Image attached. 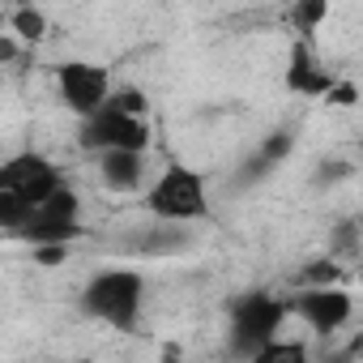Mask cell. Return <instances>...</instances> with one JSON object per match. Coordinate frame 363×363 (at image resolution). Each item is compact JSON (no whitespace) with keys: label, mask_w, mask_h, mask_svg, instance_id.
<instances>
[{"label":"cell","mask_w":363,"mask_h":363,"mask_svg":"<svg viewBox=\"0 0 363 363\" xmlns=\"http://www.w3.org/2000/svg\"><path fill=\"white\" fill-rule=\"evenodd\" d=\"M82 312L116 333H133L145 308V278L137 269H99L82 286Z\"/></svg>","instance_id":"cell-1"},{"label":"cell","mask_w":363,"mask_h":363,"mask_svg":"<svg viewBox=\"0 0 363 363\" xmlns=\"http://www.w3.org/2000/svg\"><path fill=\"white\" fill-rule=\"evenodd\" d=\"M141 206L150 218L167 223V227H189L197 218H206L210 210V189L206 175L189 162H171L154 175V184L141 193Z\"/></svg>","instance_id":"cell-2"},{"label":"cell","mask_w":363,"mask_h":363,"mask_svg":"<svg viewBox=\"0 0 363 363\" xmlns=\"http://www.w3.org/2000/svg\"><path fill=\"white\" fill-rule=\"evenodd\" d=\"M291 316H295V312H291V299H282V295H274V291H244V295L231 299V308H227V342H231V350L244 354V363H248L261 346L278 342V333H282V325H286Z\"/></svg>","instance_id":"cell-3"},{"label":"cell","mask_w":363,"mask_h":363,"mask_svg":"<svg viewBox=\"0 0 363 363\" xmlns=\"http://www.w3.org/2000/svg\"><path fill=\"white\" fill-rule=\"evenodd\" d=\"M56 94L86 124L111 103L116 86H111V73L103 65H94V60H65V65H56Z\"/></svg>","instance_id":"cell-4"},{"label":"cell","mask_w":363,"mask_h":363,"mask_svg":"<svg viewBox=\"0 0 363 363\" xmlns=\"http://www.w3.org/2000/svg\"><path fill=\"white\" fill-rule=\"evenodd\" d=\"M60 189H65L60 167L39 150H22V154L5 158V167H0V193H13L30 206H48Z\"/></svg>","instance_id":"cell-5"},{"label":"cell","mask_w":363,"mask_h":363,"mask_svg":"<svg viewBox=\"0 0 363 363\" xmlns=\"http://www.w3.org/2000/svg\"><path fill=\"white\" fill-rule=\"evenodd\" d=\"M82 150L90 154H107V150H133V154H150L154 128L141 116H120V111H99L94 120L82 124Z\"/></svg>","instance_id":"cell-6"},{"label":"cell","mask_w":363,"mask_h":363,"mask_svg":"<svg viewBox=\"0 0 363 363\" xmlns=\"http://www.w3.org/2000/svg\"><path fill=\"white\" fill-rule=\"evenodd\" d=\"M291 312H295L320 342H329V337H337V333L350 325V316H354V295H350L346 286L295 291V295H291Z\"/></svg>","instance_id":"cell-7"},{"label":"cell","mask_w":363,"mask_h":363,"mask_svg":"<svg viewBox=\"0 0 363 363\" xmlns=\"http://www.w3.org/2000/svg\"><path fill=\"white\" fill-rule=\"evenodd\" d=\"M286 90L299 99H329V90L337 86V73L325 69V60L316 56L312 39H295L291 56H286V73H282Z\"/></svg>","instance_id":"cell-8"},{"label":"cell","mask_w":363,"mask_h":363,"mask_svg":"<svg viewBox=\"0 0 363 363\" xmlns=\"http://www.w3.org/2000/svg\"><path fill=\"white\" fill-rule=\"evenodd\" d=\"M99 162V184L107 193H145L154 184V175H150V154H133V150H107V154H94Z\"/></svg>","instance_id":"cell-9"},{"label":"cell","mask_w":363,"mask_h":363,"mask_svg":"<svg viewBox=\"0 0 363 363\" xmlns=\"http://www.w3.org/2000/svg\"><path fill=\"white\" fill-rule=\"evenodd\" d=\"M82 235V223L77 218H65V214H52V210H35L30 227L22 231V244L35 252V248H69L73 240Z\"/></svg>","instance_id":"cell-10"},{"label":"cell","mask_w":363,"mask_h":363,"mask_svg":"<svg viewBox=\"0 0 363 363\" xmlns=\"http://www.w3.org/2000/svg\"><path fill=\"white\" fill-rule=\"evenodd\" d=\"M329 0H295L286 9V26L295 30V39H312L325 22H329Z\"/></svg>","instance_id":"cell-11"},{"label":"cell","mask_w":363,"mask_h":363,"mask_svg":"<svg viewBox=\"0 0 363 363\" xmlns=\"http://www.w3.org/2000/svg\"><path fill=\"white\" fill-rule=\"evenodd\" d=\"M5 26H9V35L22 39V43H43V39H48V13L35 9V5H13V9L5 13Z\"/></svg>","instance_id":"cell-12"},{"label":"cell","mask_w":363,"mask_h":363,"mask_svg":"<svg viewBox=\"0 0 363 363\" xmlns=\"http://www.w3.org/2000/svg\"><path fill=\"white\" fill-rule=\"evenodd\" d=\"M342 278H346V265L325 252V257L308 261V265L295 274V286H299V291H320V286H342Z\"/></svg>","instance_id":"cell-13"},{"label":"cell","mask_w":363,"mask_h":363,"mask_svg":"<svg viewBox=\"0 0 363 363\" xmlns=\"http://www.w3.org/2000/svg\"><path fill=\"white\" fill-rule=\"evenodd\" d=\"M248 363H316V354L308 350V342H295V337H278L269 346H261Z\"/></svg>","instance_id":"cell-14"},{"label":"cell","mask_w":363,"mask_h":363,"mask_svg":"<svg viewBox=\"0 0 363 363\" xmlns=\"http://www.w3.org/2000/svg\"><path fill=\"white\" fill-rule=\"evenodd\" d=\"M35 210H39V206L22 201V197H13V193H0V231H9L13 240H22V231L30 227Z\"/></svg>","instance_id":"cell-15"},{"label":"cell","mask_w":363,"mask_h":363,"mask_svg":"<svg viewBox=\"0 0 363 363\" xmlns=\"http://www.w3.org/2000/svg\"><path fill=\"white\" fill-rule=\"evenodd\" d=\"M359 231H363V223H359V218H342V223L329 231V257L346 265V257H354V252H359Z\"/></svg>","instance_id":"cell-16"},{"label":"cell","mask_w":363,"mask_h":363,"mask_svg":"<svg viewBox=\"0 0 363 363\" xmlns=\"http://www.w3.org/2000/svg\"><path fill=\"white\" fill-rule=\"evenodd\" d=\"M103 111H120V116H141V120H150V99H145V90L124 86V90L111 94V103H107Z\"/></svg>","instance_id":"cell-17"},{"label":"cell","mask_w":363,"mask_h":363,"mask_svg":"<svg viewBox=\"0 0 363 363\" xmlns=\"http://www.w3.org/2000/svg\"><path fill=\"white\" fill-rule=\"evenodd\" d=\"M291 145H295V137H291L286 128H278V133H269V137L261 141V150H257V162H261V167H269V162H282V158L291 154Z\"/></svg>","instance_id":"cell-18"},{"label":"cell","mask_w":363,"mask_h":363,"mask_svg":"<svg viewBox=\"0 0 363 363\" xmlns=\"http://www.w3.org/2000/svg\"><path fill=\"white\" fill-rule=\"evenodd\" d=\"M325 103H329V107H354V103H359V86L337 77V86L329 90V99H325Z\"/></svg>","instance_id":"cell-19"},{"label":"cell","mask_w":363,"mask_h":363,"mask_svg":"<svg viewBox=\"0 0 363 363\" xmlns=\"http://www.w3.org/2000/svg\"><path fill=\"white\" fill-rule=\"evenodd\" d=\"M30 257H35V265H65L69 261V248H35Z\"/></svg>","instance_id":"cell-20"},{"label":"cell","mask_w":363,"mask_h":363,"mask_svg":"<svg viewBox=\"0 0 363 363\" xmlns=\"http://www.w3.org/2000/svg\"><path fill=\"white\" fill-rule=\"evenodd\" d=\"M162 363H179V350L175 346H162Z\"/></svg>","instance_id":"cell-21"},{"label":"cell","mask_w":363,"mask_h":363,"mask_svg":"<svg viewBox=\"0 0 363 363\" xmlns=\"http://www.w3.org/2000/svg\"><path fill=\"white\" fill-rule=\"evenodd\" d=\"M354 278H359V286H363V257H359V269H354Z\"/></svg>","instance_id":"cell-22"}]
</instances>
